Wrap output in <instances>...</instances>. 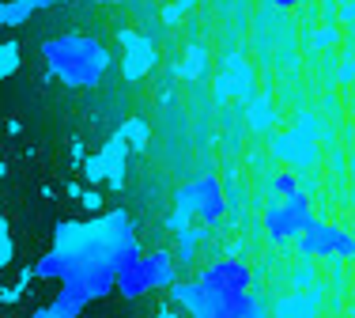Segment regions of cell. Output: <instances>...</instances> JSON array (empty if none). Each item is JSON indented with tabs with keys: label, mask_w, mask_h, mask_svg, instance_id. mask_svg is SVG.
<instances>
[{
	"label": "cell",
	"mask_w": 355,
	"mask_h": 318,
	"mask_svg": "<svg viewBox=\"0 0 355 318\" xmlns=\"http://www.w3.org/2000/svg\"><path fill=\"white\" fill-rule=\"evenodd\" d=\"M200 281H205L208 288H219V292H250L253 273H250L246 262H239V258H219L208 269H200Z\"/></svg>",
	"instance_id": "8"
},
{
	"label": "cell",
	"mask_w": 355,
	"mask_h": 318,
	"mask_svg": "<svg viewBox=\"0 0 355 318\" xmlns=\"http://www.w3.org/2000/svg\"><path fill=\"white\" fill-rule=\"evenodd\" d=\"M200 242V231L197 228H189V231H182V250H178V258H182L185 265L193 262V246Z\"/></svg>",
	"instance_id": "14"
},
{
	"label": "cell",
	"mask_w": 355,
	"mask_h": 318,
	"mask_svg": "<svg viewBox=\"0 0 355 318\" xmlns=\"http://www.w3.org/2000/svg\"><path fill=\"white\" fill-rule=\"evenodd\" d=\"M42 57H46L49 72L64 80L69 87H95L110 69V49L91 35H61L42 42Z\"/></svg>",
	"instance_id": "2"
},
{
	"label": "cell",
	"mask_w": 355,
	"mask_h": 318,
	"mask_svg": "<svg viewBox=\"0 0 355 318\" xmlns=\"http://www.w3.org/2000/svg\"><path fill=\"white\" fill-rule=\"evenodd\" d=\"M53 4H61V0H8L0 8V23L4 27H19V23H27L31 12H42V8H53Z\"/></svg>",
	"instance_id": "10"
},
{
	"label": "cell",
	"mask_w": 355,
	"mask_h": 318,
	"mask_svg": "<svg viewBox=\"0 0 355 318\" xmlns=\"http://www.w3.org/2000/svg\"><path fill=\"white\" fill-rule=\"evenodd\" d=\"M272 152L280 156V159H287V163H295V167L314 163V156H318V140L310 137V122L302 125V129H295V133H284V137H276Z\"/></svg>",
	"instance_id": "9"
},
{
	"label": "cell",
	"mask_w": 355,
	"mask_h": 318,
	"mask_svg": "<svg viewBox=\"0 0 355 318\" xmlns=\"http://www.w3.org/2000/svg\"><path fill=\"white\" fill-rule=\"evenodd\" d=\"M299 254L302 258H355V235L333 224H310L299 235Z\"/></svg>",
	"instance_id": "7"
},
{
	"label": "cell",
	"mask_w": 355,
	"mask_h": 318,
	"mask_svg": "<svg viewBox=\"0 0 355 318\" xmlns=\"http://www.w3.org/2000/svg\"><path fill=\"white\" fill-rule=\"evenodd\" d=\"M174 299L193 318H265V307H261L257 296H250V292L208 288L200 277L185 281V284H174Z\"/></svg>",
	"instance_id": "3"
},
{
	"label": "cell",
	"mask_w": 355,
	"mask_h": 318,
	"mask_svg": "<svg viewBox=\"0 0 355 318\" xmlns=\"http://www.w3.org/2000/svg\"><path fill=\"white\" fill-rule=\"evenodd\" d=\"M98 4H121V0H98Z\"/></svg>",
	"instance_id": "17"
},
{
	"label": "cell",
	"mask_w": 355,
	"mask_h": 318,
	"mask_svg": "<svg viewBox=\"0 0 355 318\" xmlns=\"http://www.w3.org/2000/svg\"><path fill=\"white\" fill-rule=\"evenodd\" d=\"M314 224V208H310V194L295 197H276L265 208V235L272 242H291Z\"/></svg>",
	"instance_id": "6"
},
{
	"label": "cell",
	"mask_w": 355,
	"mask_h": 318,
	"mask_svg": "<svg viewBox=\"0 0 355 318\" xmlns=\"http://www.w3.org/2000/svg\"><path fill=\"white\" fill-rule=\"evenodd\" d=\"M166 284H174V258L166 254V250L140 254L137 262L117 269V292H121L125 299H140L155 288H166Z\"/></svg>",
	"instance_id": "4"
},
{
	"label": "cell",
	"mask_w": 355,
	"mask_h": 318,
	"mask_svg": "<svg viewBox=\"0 0 355 318\" xmlns=\"http://www.w3.org/2000/svg\"><path fill=\"white\" fill-rule=\"evenodd\" d=\"M272 4H276V8H295L299 0H272Z\"/></svg>",
	"instance_id": "16"
},
{
	"label": "cell",
	"mask_w": 355,
	"mask_h": 318,
	"mask_svg": "<svg viewBox=\"0 0 355 318\" xmlns=\"http://www.w3.org/2000/svg\"><path fill=\"white\" fill-rule=\"evenodd\" d=\"M318 315V296L314 292H295L276 303V318H314Z\"/></svg>",
	"instance_id": "11"
},
{
	"label": "cell",
	"mask_w": 355,
	"mask_h": 318,
	"mask_svg": "<svg viewBox=\"0 0 355 318\" xmlns=\"http://www.w3.org/2000/svg\"><path fill=\"white\" fill-rule=\"evenodd\" d=\"M159 318H171V315H166V311H163V315H159Z\"/></svg>",
	"instance_id": "18"
},
{
	"label": "cell",
	"mask_w": 355,
	"mask_h": 318,
	"mask_svg": "<svg viewBox=\"0 0 355 318\" xmlns=\"http://www.w3.org/2000/svg\"><path fill=\"white\" fill-rule=\"evenodd\" d=\"M272 190H276V197H295V194H302L299 190V178H295L291 171H280L272 178Z\"/></svg>",
	"instance_id": "12"
},
{
	"label": "cell",
	"mask_w": 355,
	"mask_h": 318,
	"mask_svg": "<svg viewBox=\"0 0 355 318\" xmlns=\"http://www.w3.org/2000/svg\"><path fill=\"white\" fill-rule=\"evenodd\" d=\"M178 212L193 216V220L208 224V228L219 224L227 216V197H223L219 178H212V174H200V178L185 182V186L178 190Z\"/></svg>",
	"instance_id": "5"
},
{
	"label": "cell",
	"mask_w": 355,
	"mask_h": 318,
	"mask_svg": "<svg viewBox=\"0 0 355 318\" xmlns=\"http://www.w3.org/2000/svg\"><path fill=\"white\" fill-rule=\"evenodd\" d=\"M0 57H4V61H0V76H12V69L19 65V46H15V42H4V46H0Z\"/></svg>",
	"instance_id": "13"
},
{
	"label": "cell",
	"mask_w": 355,
	"mask_h": 318,
	"mask_svg": "<svg viewBox=\"0 0 355 318\" xmlns=\"http://www.w3.org/2000/svg\"><path fill=\"white\" fill-rule=\"evenodd\" d=\"M144 250L137 246L125 212H106L83 224H57V242L49 254H42L31 269L38 281H57V284H83L91 296H106L117 288V269L137 262Z\"/></svg>",
	"instance_id": "1"
},
{
	"label": "cell",
	"mask_w": 355,
	"mask_h": 318,
	"mask_svg": "<svg viewBox=\"0 0 355 318\" xmlns=\"http://www.w3.org/2000/svg\"><path fill=\"white\" fill-rule=\"evenodd\" d=\"M0 265H12V235H8V224H0Z\"/></svg>",
	"instance_id": "15"
}]
</instances>
